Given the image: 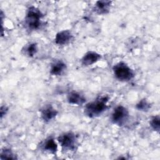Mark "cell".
Returning a JSON list of instances; mask_svg holds the SVG:
<instances>
[{
    "label": "cell",
    "instance_id": "5bb4252c",
    "mask_svg": "<svg viewBox=\"0 0 160 160\" xmlns=\"http://www.w3.org/2000/svg\"><path fill=\"white\" fill-rule=\"evenodd\" d=\"M149 124L151 127V128L159 132V129H160V118L159 115L156 116H153L151 118L150 121H149Z\"/></svg>",
    "mask_w": 160,
    "mask_h": 160
},
{
    "label": "cell",
    "instance_id": "8fae6325",
    "mask_svg": "<svg viewBox=\"0 0 160 160\" xmlns=\"http://www.w3.org/2000/svg\"><path fill=\"white\" fill-rule=\"evenodd\" d=\"M67 101L68 103L73 105H82L86 102V98L80 92L72 91L67 96Z\"/></svg>",
    "mask_w": 160,
    "mask_h": 160
},
{
    "label": "cell",
    "instance_id": "4fadbf2b",
    "mask_svg": "<svg viewBox=\"0 0 160 160\" xmlns=\"http://www.w3.org/2000/svg\"><path fill=\"white\" fill-rule=\"evenodd\" d=\"M38 51V45L36 42H29L22 49L23 54L29 58L33 57Z\"/></svg>",
    "mask_w": 160,
    "mask_h": 160
},
{
    "label": "cell",
    "instance_id": "9c48e42d",
    "mask_svg": "<svg viewBox=\"0 0 160 160\" xmlns=\"http://www.w3.org/2000/svg\"><path fill=\"white\" fill-rule=\"evenodd\" d=\"M41 149L48 153L56 154L58 151V144L52 138L49 137L42 142Z\"/></svg>",
    "mask_w": 160,
    "mask_h": 160
},
{
    "label": "cell",
    "instance_id": "9a60e30c",
    "mask_svg": "<svg viewBox=\"0 0 160 160\" xmlns=\"http://www.w3.org/2000/svg\"><path fill=\"white\" fill-rule=\"evenodd\" d=\"M1 159H16V156L10 149L4 148L1 152Z\"/></svg>",
    "mask_w": 160,
    "mask_h": 160
},
{
    "label": "cell",
    "instance_id": "ba28073f",
    "mask_svg": "<svg viewBox=\"0 0 160 160\" xmlns=\"http://www.w3.org/2000/svg\"><path fill=\"white\" fill-rule=\"evenodd\" d=\"M72 37V34L69 30H62L56 34L54 42L59 46L66 45L70 42Z\"/></svg>",
    "mask_w": 160,
    "mask_h": 160
},
{
    "label": "cell",
    "instance_id": "3957f363",
    "mask_svg": "<svg viewBox=\"0 0 160 160\" xmlns=\"http://www.w3.org/2000/svg\"><path fill=\"white\" fill-rule=\"evenodd\" d=\"M112 71L115 78L121 82H128L134 77L133 70L124 62L121 61L114 64Z\"/></svg>",
    "mask_w": 160,
    "mask_h": 160
},
{
    "label": "cell",
    "instance_id": "52a82bcc",
    "mask_svg": "<svg viewBox=\"0 0 160 160\" xmlns=\"http://www.w3.org/2000/svg\"><path fill=\"white\" fill-rule=\"evenodd\" d=\"M101 58V55L95 51H89L86 52L81 59L82 65L84 66H89L96 63Z\"/></svg>",
    "mask_w": 160,
    "mask_h": 160
},
{
    "label": "cell",
    "instance_id": "277c9868",
    "mask_svg": "<svg viewBox=\"0 0 160 160\" xmlns=\"http://www.w3.org/2000/svg\"><path fill=\"white\" fill-rule=\"evenodd\" d=\"M58 141L64 151H74L76 146V138L72 132L61 134L58 138Z\"/></svg>",
    "mask_w": 160,
    "mask_h": 160
},
{
    "label": "cell",
    "instance_id": "e0dca14e",
    "mask_svg": "<svg viewBox=\"0 0 160 160\" xmlns=\"http://www.w3.org/2000/svg\"><path fill=\"white\" fill-rule=\"evenodd\" d=\"M8 111V108L6 106H2L1 107V109H0V113H1V118L2 119L3 116H4L7 112Z\"/></svg>",
    "mask_w": 160,
    "mask_h": 160
},
{
    "label": "cell",
    "instance_id": "7a4b0ae2",
    "mask_svg": "<svg viewBox=\"0 0 160 160\" xmlns=\"http://www.w3.org/2000/svg\"><path fill=\"white\" fill-rule=\"evenodd\" d=\"M43 14L41 11L35 6L28 8L25 16L24 22L26 26L30 30H36L41 24V19Z\"/></svg>",
    "mask_w": 160,
    "mask_h": 160
},
{
    "label": "cell",
    "instance_id": "8992f818",
    "mask_svg": "<svg viewBox=\"0 0 160 160\" xmlns=\"http://www.w3.org/2000/svg\"><path fill=\"white\" fill-rule=\"evenodd\" d=\"M58 113V111L51 104H48L41 109V118L44 122H48L54 119Z\"/></svg>",
    "mask_w": 160,
    "mask_h": 160
},
{
    "label": "cell",
    "instance_id": "6da1fadb",
    "mask_svg": "<svg viewBox=\"0 0 160 160\" xmlns=\"http://www.w3.org/2000/svg\"><path fill=\"white\" fill-rule=\"evenodd\" d=\"M108 101V97L102 96L87 103L84 109V114L90 118L100 116L108 108V106L107 104Z\"/></svg>",
    "mask_w": 160,
    "mask_h": 160
},
{
    "label": "cell",
    "instance_id": "2e32d148",
    "mask_svg": "<svg viewBox=\"0 0 160 160\" xmlns=\"http://www.w3.org/2000/svg\"><path fill=\"white\" fill-rule=\"evenodd\" d=\"M136 108L139 111H142L145 112V111H148L151 108V105L146 99H142L136 104Z\"/></svg>",
    "mask_w": 160,
    "mask_h": 160
},
{
    "label": "cell",
    "instance_id": "7c38bea8",
    "mask_svg": "<svg viewBox=\"0 0 160 160\" xmlns=\"http://www.w3.org/2000/svg\"><path fill=\"white\" fill-rule=\"evenodd\" d=\"M66 69V64L62 61H54L50 68V74L53 76H60Z\"/></svg>",
    "mask_w": 160,
    "mask_h": 160
},
{
    "label": "cell",
    "instance_id": "5b68a950",
    "mask_svg": "<svg viewBox=\"0 0 160 160\" xmlns=\"http://www.w3.org/2000/svg\"><path fill=\"white\" fill-rule=\"evenodd\" d=\"M129 118V111L126 108L122 105L116 106L111 114V121L119 126H121L126 122Z\"/></svg>",
    "mask_w": 160,
    "mask_h": 160
},
{
    "label": "cell",
    "instance_id": "30bf717a",
    "mask_svg": "<svg viewBox=\"0 0 160 160\" xmlns=\"http://www.w3.org/2000/svg\"><path fill=\"white\" fill-rule=\"evenodd\" d=\"M111 4V1H98L94 4V11L99 14H106L109 12Z\"/></svg>",
    "mask_w": 160,
    "mask_h": 160
}]
</instances>
